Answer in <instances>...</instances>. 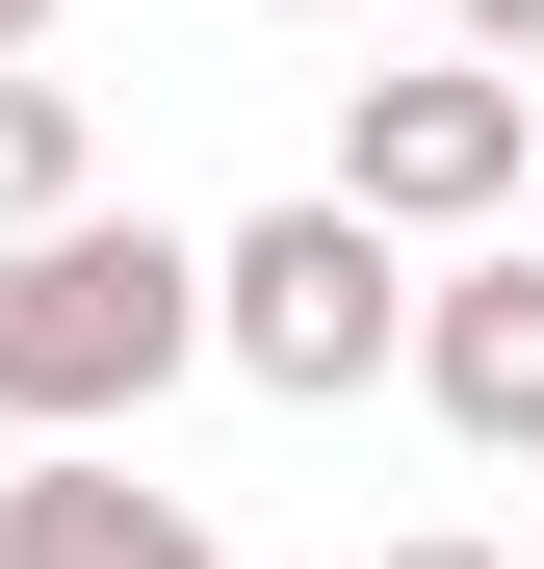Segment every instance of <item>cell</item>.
Segmentation results:
<instances>
[{
	"mask_svg": "<svg viewBox=\"0 0 544 569\" xmlns=\"http://www.w3.org/2000/svg\"><path fill=\"white\" fill-rule=\"evenodd\" d=\"M181 362H208V259H181V233H105V208H78V233L0 259V415H27V440H130Z\"/></svg>",
	"mask_w": 544,
	"mask_h": 569,
	"instance_id": "1",
	"label": "cell"
},
{
	"mask_svg": "<svg viewBox=\"0 0 544 569\" xmlns=\"http://www.w3.org/2000/svg\"><path fill=\"white\" fill-rule=\"evenodd\" d=\"M415 311H441V284H415V233H363L337 181L208 233V362H234V389H286V415L389 389V362H415Z\"/></svg>",
	"mask_w": 544,
	"mask_h": 569,
	"instance_id": "2",
	"label": "cell"
},
{
	"mask_svg": "<svg viewBox=\"0 0 544 569\" xmlns=\"http://www.w3.org/2000/svg\"><path fill=\"white\" fill-rule=\"evenodd\" d=\"M518 156H544V104H518V78L415 52V78H363V104H337V208H363V233H467V259H493Z\"/></svg>",
	"mask_w": 544,
	"mask_h": 569,
	"instance_id": "3",
	"label": "cell"
},
{
	"mask_svg": "<svg viewBox=\"0 0 544 569\" xmlns=\"http://www.w3.org/2000/svg\"><path fill=\"white\" fill-rule=\"evenodd\" d=\"M0 569H234V543H208V492H156L130 440H27L0 466Z\"/></svg>",
	"mask_w": 544,
	"mask_h": 569,
	"instance_id": "4",
	"label": "cell"
},
{
	"mask_svg": "<svg viewBox=\"0 0 544 569\" xmlns=\"http://www.w3.org/2000/svg\"><path fill=\"white\" fill-rule=\"evenodd\" d=\"M415 389H441V440H493V466H544V233H493V259H441V311H415Z\"/></svg>",
	"mask_w": 544,
	"mask_h": 569,
	"instance_id": "5",
	"label": "cell"
},
{
	"mask_svg": "<svg viewBox=\"0 0 544 569\" xmlns=\"http://www.w3.org/2000/svg\"><path fill=\"white\" fill-rule=\"evenodd\" d=\"M78 156H105V130H78V78H0V259L78 233Z\"/></svg>",
	"mask_w": 544,
	"mask_h": 569,
	"instance_id": "6",
	"label": "cell"
},
{
	"mask_svg": "<svg viewBox=\"0 0 544 569\" xmlns=\"http://www.w3.org/2000/svg\"><path fill=\"white\" fill-rule=\"evenodd\" d=\"M441 52H467V78H518V52H544V0H441Z\"/></svg>",
	"mask_w": 544,
	"mask_h": 569,
	"instance_id": "7",
	"label": "cell"
},
{
	"mask_svg": "<svg viewBox=\"0 0 544 569\" xmlns=\"http://www.w3.org/2000/svg\"><path fill=\"white\" fill-rule=\"evenodd\" d=\"M0 78H52V0H0Z\"/></svg>",
	"mask_w": 544,
	"mask_h": 569,
	"instance_id": "8",
	"label": "cell"
},
{
	"mask_svg": "<svg viewBox=\"0 0 544 569\" xmlns=\"http://www.w3.org/2000/svg\"><path fill=\"white\" fill-rule=\"evenodd\" d=\"M389 569H518V543H389Z\"/></svg>",
	"mask_w": 544,
	"mask_h": 569,
	"instance_id": "9",
	"label": "cell"
},
{
	"mask_svg": "<svg viewBox=\"0 0 544 569\" xmlns=\"http://www.w3.org/2000/svg\"><path fill=\"white\" fill-rule=\"evenodd\" d=\"M286 27H337V0H286Z\"/></svg>",
	"mask_w": 544,
	"mask_h": 569,
	"instance_id": "10",
	"label": "cell"
}]
</instances>
